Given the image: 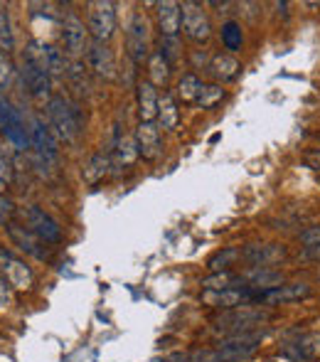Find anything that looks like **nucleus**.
Here are the masks:
<instances>
[{"mask_svg": "<svg viewBox=\"0 0 320 362\" xmlns=\"http://www.w3.org/2000/svg\"><path fill=\"white\" fill-rule=\"evenodd\" d=\"M47 119L49 126L54 129V134L59 136V141L72 144L81 131V114L74 104H69L64 96H52L47 101Z\"/></svg>", "mask_w": 320, "mask_h": 362, "instance_id": "f257e3e1", "label": "nucleus"}, {"mask_svg": "<svg viewBox=\"0 0 320 362\" xmlns=\"http://www.w3.org/2000/svg\"><path fill=\"white\" fill-rule=\"evenodd\" d=\"M271 320V313L261 308H235V310H227L225 315L215 318V330L227 335H237V333H247V330H256L259 325L268 323Z\"/></svg>", "mask_w": 320, "mask_h": 362, "instance_id": "f03ea898", "label": "nucleus"}, {"mask_svg": "<svg viewBox=\"0 0 320 362\" xmlns=\"http://www.w3.org/2000/svg\"><path fill=\"white\" fill-rule=\"evenodd\" d=\"M263 330H247V333L227 335L217 343V353H220L222 362H242L249 360L256 353L259 343L263 340Z\"/></svg>", "mask_w": 320, "mask_h": 362, "instance_id": "7ed1b4c3", "label": "nucleus"}, {"mask_svg": "<svg viewBox=\"0 0 320 362\" xmlns=\"http://www.w3.org/2000/svg\"><path fill=\"white\" fill-rule=\"evenodd\" d=\"M182 13V33L187 35V40L192 42H207L212 37V25L207 18V10L200 3H182L180 5Z\"/></svg>", "mask_w": 320, "mask_h": 362, "instance_id": "20e7f679", "label": "nucleus"}, {"mask_svg": "<svg viewBox=\"0 0 320 362\" xmlns=\"http://www.w3.org/2000/svg\"><path fill=\"white\" fill-rule=\"evenodd\" d=\"M25 59L32 64H37L42 72L47 74H62L67 62H64L62 49L52 47V45L42 42V40H30L28 52H25Z\"/></svg>", "mask_w": 320, "mask_h": 362, "instance_id": "39448f33", "label": "nucleus"}, {"mask_svg": "<svg viewBox=\"0 0 320 362\" xmlns=\"http://www.w3.org/2000/svg\"><path fill=\"white\" fill-rule=\"evenodd\" d=\"M89 33L99 42H109L116 33V10L109 0L89 3Z\"/></svg>", "mask_w": 320, "mask_h": 362, "instance_id": "423d86ee", "label": "nucleus"}, {"mask_svg": "<svg viewBox=\"0 0 320 362\" xmlns=\"http://www.w3.org/2000/svg\"><path fill=\"white\" fill-rule=\"evenodd\" d=\"M126 47H129V57L136 64H141L150 52V37H148V23L141 13H134L126 30Z\"/></svg>", "mask_w": 320, "mask_h": 362, "instance_id": "0eeeda50", "label": "nucleus"}, {"mask_svg": "<svg viewBox=\"0 0 320 362\" xmlns=\"http://www.w3.org/2000/svg\"><path fill=\"white\" fill-rule=\"evenodd\" d=\"M30 146L35 148V153H37V160L45 163V168L57 163V158H59L57 141H54L52 131H49L40 119L32 121V129H30Z\"/></svg>", "mask_w": 320, "mask_h": 362, "instance_id": "6e6552de", "label": "nucleus"}, {"mask_svg": "<svg viewBox=\"0 0 320 362\" xmlns=\"http://www.w3.org/2000/svg\"><path fill=\"white\" fill-rule=\"evenodd\" d=\"M311 296V286L301 281L293 284H281L276 288L268 291H256V303H266V305H278V303H296Z\"/></svg>", "mask_w": 320, "mask_h": 362, "instance_id": "1a4fd4ad", "label": "nucleus"}, {"mask_svg": "<svg viewBox=\"0 0 320 362\" xmlns=\"http://www.w3.org/2000/svg\"><path fill=\"white\" fill-rule=\"evenodd\" d=\"M62 40H64V52L69 57L79 59L81 54L89 49V42H86V28L84 23L77 18V15L69 13L62 23Z\"/></svg>", "mask_w": 320, "mask_h": 362, "instance_id": "9d476101", "label": "nucleus"}, {"mask_svg": "<svg viewBox=\"0 0 320 362\" xmlns=\"http://www.w3.org/2000/svg\"><path fill=\"white\" fill-rule=\"evenodd\" d=\"M86 62H89V69L96 76H101V79H116V59L106 42H99V40L89 42Z\"/></svg>", "mask_w": 320, "mask_h": 362, "instance_id": "9b49d317", "label": "nucleus"}, {"mask_svg": "<svg viewBox=\"0 0 320 362\" xmlns=\"http://www.w3.org/2000/svg\"><path fill=\"white\" fill-rule=\"evenodd\" d=\"M25 219H28V229H32L42 242L47 244H57L62 239V229L54 222L47 212H42L40 207H28L25 210Z\"/></svg>", "mask_w": 320, "mask_h": 362, "instance_id": "f8f14e48", "label": "nucleus"}, {"mask_svg": "<svg viewBox=\"0 0 320 362\" xmlns=\"http://www.w3.org/2000/svg\"><path fill=\"white\" fill-rule=\"evenodd\" d=\"M136 148H138V156H143L146 160H155L160 156L162 146H160V129L153 124V121H141L138 129L134 134Z\"/></svg>", "mask_w": 320, "mask_h": 362, "instance_id": "ddd939ff", "label": "nucleus"}, {"mask_svg": "<svg viewBox=\"0 0 320 362\" xmlns=\"http://www.w3.org/2000/svg\"><path fill=\"white\" fill-rule=\"evenodd\" d=\"M283 257H286L283 244H249L242 249V259L251 267H271V264L281 262Z\"/></svg>", "mask_w": 320, "mask_h": 362, "instance_id": "4468645a", "label": "nucleus"}, {"mask_svg": "<svg viewBox=\"0 0 320 362\" xmlns=\"http://www.w3.org/2000/svg\"><path fill=\"white\" fill-rule=\"evenodd\" d=\"M8 234H10V239H13V244L20 249V252L30 254V257H35V259H47V249L42 247V239H40L32 229L20 227V224L10 222L8 224Z\"/></svg>", "mask_w": 320, "mask_h": 362, "instance_id": "2eb2a0df", "label": "nucleus"}, {"mask_svg": "<svg viewBox=\"0 0 320 362\" xmlns=\"http://www.w3.org/2000/svg\"><path fill=\"white\" fill-rule=\"evenodd\" d=\"M23 81H25V86H28V91L35 96V99H40V101L52 99V96H49V74L42 72L37 64L28 62V59L23 62Z\"/></svg>", "mask_w": 320, "mask_h": 362, "instance_id": "dca6fc26", "label": "nucleus"}, {"mask_svg": "<svg viewBox=\"0 0 320 362\" xmlns=\"http://www.w3.org/2000/svg\"><path fill=\"white\" fill-rule=\"evenodd\" d=\"M158 28L162 37H177V33L182 30V13L180 5L172 3V0H165V3H158Z\"/></svg>", "mask_w": 320, "mask_h": 362, "instance_id": "f3484780", "label": "nucleus"}, {"mask_svg": "<svg viewBox=\"0 0 320 362\" xmlns=\"http://www.w3.org/2000/svg\"><path fill=\"white\" fill-rule=\"evenodd\" d=\"M136 96H138V116L141 121H155L158 119V91H155V86L150 84V81H141L138 86H136Z\"/></svg>", "mask_w": 320, "mask_h": 362, "instance_id": "a211bd4d", "label": "nucleus"}, {"mask_svg": "<svg viewBox=\"0 0 320 362\" xmlns=\"http://www.w3.org/2000/svg\"><path fill=\"white\" fill-rule=\"evenodd\" d=\"M244 279H247L249 288H256V291H268L283 284V276L271 267H251V272L244 274Z\"/></svg>", "mask_w": 320, "mask_h": 362, "instance_id": "6ab92c4d", "label": "nucleus"}, {"mask_svg": "<svg viewBox=\"0 0 320 362\" xmlns=\"http://www.w3.org/2000/svg\"><path fill=\"white\" fill-rule=\"evenodd\" d=\"M202 288L205 291H227V288H249L247 279L232 272H215L207 279H202Z\"/></svg>", "mask_w": 320, "mask_h": 362, "instance_id": "aec40b11", "label": "nucleus"}, {"mask_svg": "<svg viewBox=\"0 0 320 362\" xmlns=\"http://www.w3.org/2000/svg\"><path fill=\"white\" fill-rule=\"evenodd\" d=\"M114 156H111V168L116 173L126 170V168L134 165V160L138 158V148H136V141L134 139H121L116 141V148H111Z\"/></svg>", "mask_w": 320, "mask_h": 362, "instance_id": "412c9836", "label": "nucleus"}, {"mask_svg": "<svg viewBox=\"0 0 320 362\" xmlns=\"http://www.w3.org/2000/svg\"><path fill=\"white\" fill-rule=\"evenodd\" d=\"M288 353L296 360H316L320 358V335L318 333H306L288 345Z\"/></svg>", "mask_w": 320, "mask_h": 362, "instance_id": "4be33fe9", "label": "nucleus"}, {"mask_svg": "<svg viewBox=\"0 0 320 362\" xmlns=\"http://www.w3.org/2000/svg\"><path fill=\"white\" fill-rule=\"evenodd\" d=\"M207 69H210V74L215 76L217 81H232V79H237L242 64L237 62V57H232V54H217Z\"/></svg>", "mask_w": 320, "mask_h": 362, "instance_id": "5701e85b", "label": "nucleus"}, {"mask_svg": "<svg viewBox=\"0 0 320 362\" xmlns=\"http://www.w3.org/2000/svg\"><path fill=\"white\" fill-rule=\"evenodd\" d=\"M109 168H111V158L106 156V153H94V156L86 160L84 170H81V177H84L86 185H96V182L109 173Z\"/></svg>", "mask_w": 320, "mask_h": 362, "instance_id": "b1692460", "label": "nucleus"}, {"mask_svg": "<svg viewBox=\"0 0 320 362\" xmlns=\"http://www.w3.org/2000/svg\"><path fill=\"white\" fill-rule=\"evenodd\" d=\"M3 134H5V139H8L10 144H13L15 151H28L30 136H28V131H25L23 121H20V114H18V111H15V114L10 116L8 121H5Z\"/></svg>", "mask_w": 320, "mask_h": 362, "instance_id": "393cba45", "label": "nucleus"}, {"mask_svg": "<svg viewBox=\"0 0 320 362\" xmlns=\"http://www.w3.org/2000/svg\"><path fill=\"white\" fill-rule=\"evenodd\" d=\"M5 279H8V284L13 288H30L35 281L30 267L25 262H20V259H13V262H10V267L5 269Z\"/></svg>", "mask_w": 320, "mask_h": 362, "instance_id": "a878e982", "label": "nucleus"}, {"mask_svg": "<svg viewBox=\"0 0 320 362\" xmlns=\"http://www.w3.org/2000/svg\"><path fill=\"white\" fill-rule=\"evenodd\" d=\"M177 121H180V114H177V104L170 94H162L158 101V124L165 131H175Z\"/></svg>", "mask_w": 320, "mask_h": 362, "instance_id": "bb28decb", "label": "nucleus"}, {"mask_svg": "<svg viewBox=\"0 0 320 362\" xmlns=\"http://www.w3.org/2000/svg\"><path fill=\"white\" fill-rule=\"evenodd\" d=\"M148 74L153 86H165L167 79H170V64L165 62V57L160 52H153L148 57Z\"/></svg>", "mask_w": 320, "mask_h": 362, "instance_id": "cd10ccee", "label": "nucleus"}, {"mask_svg": "<svg viewBox=\"0 0 320 362\" xmlns=\"http://www.w3.org/2000/svg\"><path fill=\"white\" fill-rule=\"evenodd\" d=\"M202 89V81L197 79L195 74H185L180 81H177V99L182 101V104H195L197 101V94H200Z\"/></svg>", "mask_w": 320, "mask_h": 362, "instance_id": "c85d7f7f", "label": "nucleus"}, {"mask_svg": "<svg viewBox=\"0 0 320 362\" xmlns=\"http://www.w3.org/2000/svg\"><path fill=\"white\" fill-rule=\"evenodd\" d=\"M225 99V89H222L220 84H202L200 94H197V101L195 104L200 106V109H215L220 101Z\"/></svg>", "mask_w": 320, "mask_h": 362, "instance_id": "c756f323", "label": "nucleus"}, {"mask_svg": "<svg viewBox=\"0 0 320 362\" xmlns=\"http://www.w3.org/2000/svg\"><path fill=\"white\" fill-rule=\"evenodd\" d=\"M242 257V252L239 249H235V247H227L225 252H217L215 257L207 262V267L212 269V274L215 272H230V267L237 262V259Z\"/></svg>", "mask_w": 320, "mask_h": 362, "instance_id": "7c9ffc66", "label": "nucleus"}, {"mask_svg": "<svg viewBox=\"0 0 320 362\" xmlns=\"http://www.w3.org/2000/svg\"><path fill=\"white\" fill-rule=\"evenodd\" d=\"M222 45H225V49H230V52H239L244 45V35H242L239 25L237 23L222 25Z\"/></svg>", "mask_w": 320, "mask_h": 362, "instance_id": "2f4dec72", "label": "nucleus"}, {"mask_svg": "<svg viewBox=\"0 0 320 362\" xmlns=\"http://www.w3.org/2000/svg\"><path fill=\"white\" fill-rule=\"evenodd\" d=\"M0 49H5V54L15 49V37L10 30V18L5 10H0Z\"/></svg>", "mask_w": 320, "mask_h": 362, "instance_id": "473e14b6", "label": "nucleus"}, {"mask_svg": "<svg viewBox=\"0 0 320 362\" xmlns=\"http://www.w3.org/2000/svg\"><path fill=\"white\" fill-rule=\"evenodd\" d=\"M158 52L162 54V57H165V62L170 64V67H175V64H177V57H180V54H177V42H175V37H162Z\"/></svg>", "mask_w": 320, "mask_h": 362, "instance_id": "72a5a7b5", "label": "nucleus"}, {"mask_svg": "<svg viewBox=\"0 0 320 362\" xmlns=\"http://www.w3.org/2000/svg\"><path fill=\"white\" fill-rule=\"evenodd\" d=\"M69 76H72V81L79 86V91H86V89H89V81H86V72L81 69V64H79V62H74V64H72V69H69Z\"/></svg>", "mask_w": 320, "mask_h": 362, "instance_id": "f704fd0d", "label": "nucleus"}, {"mask_svg": "<svg viewBox=\"0 0 320 362\" xmlns=\"http://www.w3.org/2000/svg\"><path fill=\"white\" fill-rule=\"evenodd\" d=\"M301 244L306 247H320V227H308L306 232H301Z\"/></svg>", "mask_w": 320, "mask_h": 362, "instance_id": "c9c22d12", "label": "nucleus"}, {"mask_svg": "<svg viewBox=\"0 0 320 362\" xmlns=\"http://www.w3.org/2000/svg\"><path fill=\"white\" fill-rule=\"evenodd\" d=\"M10 303H13V286L8 279H0V308H8Z\"/></svg>", "mask_w": 320, "mask_h": 362, "instance_id": "e433bc0d", "label": "nucleus"}, {"mask_svg": "<svg viewBox=\"0 0 320 362\" xmlns=\"http://www.w3.org/2000/svg\"><path fill=\"white\" fill-rule=\"evenodd\" d=\"M10 76H13V64H10V59L0 52V84H8Z\"/></svg>", "mask_w": 320, "mask_h": 362, "instance_id": "4c0bfd02", "label": "nucleus"}, {"mask_svg": "<svg viewBox=\"0 0 320 362\" xmlns=\"http://www.w3.org/2000/svg\"><path fill=\"white\" fill-rule=\"evenodd\" d=\"M13 215H15L13 202H10L8 197L0 195V222H8L10 224V217H13Z\"/></svg>", "mask_w": 320, "mask_h": 362, "instance_id": "58836bf2", "label": "nucleus"}, {"mask_svg": "<svg viewBox=\"0 0 320 362\" xmlns=\"http://www.w3.org/2000/svg\"><path fill=\"white\" fill-rule=\"evenodd\" d=\"M13 182V168L5 160V156H0V185H10Z\"/></svg>", "mask_w": 320, "mask_h": 362, "instance_id": "ea45409f", "label": "nucleus"}, {"mask_svg": "<svg viewBox=\"0 0 320 362\" xmlns=\"http://www.w3.org/2000/svg\"><path fill=\"white\" fill-rule=\"evenodd\" d=\"M13 114H15V109L8 104V99H5V96L0 94V129H3V126H5V121H8Z\"/></svg>", "mask_w": 320, "mask_h": 362, "instance_id": "a19ab883", "label": "nucleus"}, {"mask_svg": "<svg viewBox=\"0 0 320 362\" xmlns=\"http://www.w3.org/2000/svg\"><path fill=\"white\" fill-rule=\"evenodd\" d=\"M303 259H311V262H320V247H306L301 252Z\"/></svg>", "mask_w": 320, "mask_h": 362, "instance_id": "79ce46f5", "label": "nucleus"}, {"mask_svg": "<svg viewBox=\"0 0 320 362\" xmlns=\"http://www.w3.org/2000/svg\"><path fill=\"white\" fill-rule=\"evenodd\" d=\"M13 259H15V257H10V252H5V249L0 247V272L5 274V269L10 267V262H13Z\"/></svg>", "mask_w": 320, "mask_h": 362, "instance_id": "37998d69", "label": "nucleus"}, {"mask_svg": "<svg viewBox=\"0 0 320 362\" xmlns=\"http://www.w3.org/2000/svg\"><path fill=\"white\" fill-rule=\"evenodd\" d=\"M268 362H276V360H268Z\"/></svg>", "mask_w": 320, "mask_h": 362, "instance_id": "c03bdc74", "label": "nucleus"}, {"mask_svg": "<svg viewBox=\"0 0 320 362\" xmlns=\"http://www.w3.org/2000/svg\"><path fill=\"white\" fill-rule=\"evenodd\" d=\"M0 187H3V185H0Z\"/></svg>", "mask_w": 320, "mask_h": 362, "instance_id": "a18cd8bd", "label": "nucleus"}]
</instances>
